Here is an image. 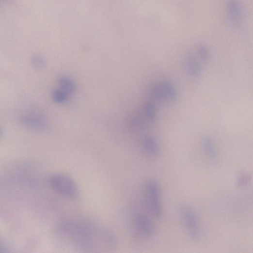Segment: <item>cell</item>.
Here are the masks:
<instances>
[{
  "label": "cell",
  "mask_w": 253,
  "mask_h": 253,
  "mask_svg": "<svg viewBox=\"0 0 253 253\" xmlns=\"http://www.w3.org/2000/svg\"><path fill=\"white\" fill-rule=\"evenodd\" d=\"M57 233L64 242L85 252L112 249L117 245L115 237L111 232L83 219L62 221Z\"/></svg>",
  "instance_id": "cell-1"
},
{
  "label": "cell",
  "mask_w": 253,
  "mask_h": 253,
  "mask_svg": "<svg viewBox=\"0 0 253 253\" xmlns=\"http://www.w3.org/2000/svg\"><path fill=\"white\" fill-rule=\"evenodd\" d=\"M48 183L57 193L70 199H77L80 191L77 183L67 174L62 173H54L48 178Z\"/></svg>",
  "instance_id": "cell-2"
},
{
  "label": "cell",
  "mask_w": 253,
  "mask_h": 253,
  "mask_svg": "<svg viewBox=\"0 0 253 253\" xmlns=\"http://www.w3.org/2000/svg\"><path fill=\"white\" fill-rule=\"evenodd\" d=\"M144 197L147 207L151 214L158 218L161 217L160 189L156 180L150 179L145 183Z\"/></svg>",
  "instance_id": "cell-3"
},
{
  "label": "cell",
  "mask_w": 253,
  "mask_h": 253,
  "mask_svg": "<svg viewBox=\"0 0 253 253\" xmlns=\"http://www.w3.org/2000/svg\"><path fill=\"white\" fill-rule=\"evenodd\" d=\"M180 211L182 221L189 237L193 240H198L200 238V231L195 213L188 206L182 207Z\"/></svg>",
  "instance_id": "cell-4"
},
{
  "label": "cell",
  "mask_w": 253,
  "mask_h": 253,
  "mask_svg": "<svg viewBox=\"0 0 253 253\" xmlns=\"http://www.w3.org/2000/svg\"><path fill=\"white\" fill-rule=\"evenodd\" d=\"M20 123L25 127L38 131L47 128V124L43 114L37 111H29L22 114L19 117Z\"/></svg>",
  "instance_id": "cell-5"
},
{
  "label": "cell",
  "mask_w": 253,
  "mask_h": 253,
  "mask_svg": "<svg viewBox=\"0 0 253 253\" xmlns=\"http://www.w3.org/2000/svg\"><path fill=\"white\" fill-rule=\"evenodd\" d=\"M135 224L137 231L144 237H150L154 233L153 222L150 218L146 215H138L135 219Z\"/></svg>",
  "instance_id": "cell-6"
},
{
  "label": "cell",
  "mask_w": 253,
  "mask_h": 253,
  "mask_svg": "<svg viewBox=\"0 0 253 253\" xmlns=\"http://www.w3.org/2000/svg\"><path fill=\"white\" fill-rule=\"evenodd\" d=\"M226 13L230 22L238 26L241 20V9L239 0H227Z\"/></svg>",
  "instance_id": "cell-7"
},
{
  "label": "cell",
  "mask_w": 253,
  "mask_h": 253,
  "mask_svg": "<svg viewBox=\"0 0 253 253\" xmlns=\"http://www.w3.org/2000/svg\"><path fill=\"white\" fill-rule=\"evenodd\" d=\"M186 67L188 72L191 77L194 79L199 78L201 75V64L196 56L193 54H190L186 58Z\"/></svg>",
  "instance_id": "cell-8"
},
{
  "label": "cell",
  "mask_w": 253,
  "mask_h": 253,
  "mask_svg": "<svg viewBox=\"0 0 253 253\" xmlns=\"http://www.w3.org/2000/svg\"><path fill=\"white\" fill-rule=\"evenodd\" d=\"M202 147L206 155L212 162L217 158V151L213 138L210 135H206L202 141Z\"/></svg>",
  "instance_id": "cell-9"
},
{
  "label": "cell",
  "mask_w": 253,
  "mask_h": 253,
  "mask_svg": "<svg viewBox=\"0 0 253 253\" xmlns=\"http://www.w3.org/2000/svg\"><path fill=\"white\" fill-rule=\"evenodd\" d=\"M142 146L144 153L150 157H155L158 154V144L153 138L148 137L143 139Z\"/></svg>",
  "instance_id": "cell-10"
},
{
  "label": "cell",
  "mask_w": 253,
  "mask_h": 253,
  "mask_svg": "<svg viewBox=\"0 0 253 253\" xmlns=\"http://www.w3.org/2000/svg\"><path fill=\"white\" fill-rule=\"evenodd\" d=\"M166 99L175 100L178 92L175 86L170 81L163 79L159 83Z\"/></svg>",
  "instance_id": "cell-11"
},
{
  "label": "cell",
  "mask_w": 253,
  "mask_h": 253,
  "mask_svg": "<svg viewBox=\"0 0 253 253\" xmlns=\"http://www.w3.org/2000/svg\"><path fill=\"white\" fill-rule=\"evenodd\" d=\"M58 84L60 89L66 92L69 95L73 94L77 89V86H76L75 83L67 78H60L58 79Z\"/></svg>",
  "instance_id": "cell-12"
},
{
  "label": "cell",
  "mask_w": 253,
  "mask_h": 253,
  "mask_svg": "<svg viewBox=\"0 0 253 253\" xmlns=\"http://www.w3.org/2000/svg\"><path fill=\"white\" fill-rule=\"evenodd\" d=\"M149 90L151 96L158 102L166 99L159 84L151 83L149 85Z\"/></svg>",
  "instance_id": "cell-13"
},
{
  "label": "cell",
  "mask_w": 253,
  "mask_h": 253,
  "mask_svg": "<svg viewBox=\"0 0 253 253\" xmlns=\"http://www.w3.org/2000/svg\"><path fill=\"white\" fill-rule=\"evenodd\" d=\"M144 112L147 119L151 122L156 120L157 113L155 103L153 101H148L144 108Z\"/></svg>",
  "instance_id": "cell-14"
},
{
  "label": "cell",
  "mask_w": 253,
  "mask_h": 253,
  "mask_svg": "<svg viewBox=\"0 0 253 253\" xmlns=\"http://www.w3.org/2000/svg\"><path fill=\"white\" fill-rule=\"evenodd\" d=\"M69 95L66 92L61 89L55 90L52 93V98L54 102L59 104H63L65 103L68 98Z\"/></svg>",
  "instance_id": "cell-15"
},
{
  "label": "cell",
  "mask_w": 253,
  "mask_h": 253,
  "mask_svg": "<svg viewBox=\"0 0 253 253\" xmlns=\"http://www.w3.org/2000/svg\"><path fill=\"white\" fill-rule=\"evenodd\" d=\"M197 54L200 59L205 62H208L210 58V54L208 47L204 45H199L197 47Z\"/></svg>",
  "instance_id": "cell-16"
},
{
  "label": "cell",
  "mask_w": 253,
  "mask_h": 253,
  "mask_svg": "<svg viewBox=\"0 0 253 253\" xmlns=\"http://www.w3.org/2000/svg\"><path fill=\"white\" fill-rule=\"evenodd\" d=\"M251 179L250 174L247 172H242L238 176L237 185L239 187H244L249 184Z\"/></svg>",
  "instance_id": "cell-17"
},
{
  "label": "cell",
  "mask_w": 253,
  "mask_h": 253,
  "mask_svg": "<svg viewBox=\"0 0 253 253\" xmlns=\"http://www.w3.org/2000/svg\"><path fill=\"white\" fill-rule=\"evenodd\" d=\"M32 65L37 69L44 68L47 65L46 60L43 57L39 55L32 57Z\"/></svg>",
  "instance_id": "cell-18"
},
{
  "label": "cell",
  "mask_w": 253,
  "mask_h": 253,
  "mask_svg": "<svg viewBox=\"0 0 253 253\" xmlns=\"http://www.w3.org/2000/svg\"><path fill=\"white\" fill-rule=\"evenodd\" d=\"M2 134V131L1 129H0V136H1Z\"/></svg>",
  "instance_id": "cell-19"
},
{
  "label": "cell",
  "mask_w": 253,
  "mask_h": 253,
  "mask_svg": "<svg viewBox=\"0 0 253 253\" xmlns=\"http://www.w3.org/2000/svg\"><path fill=\"white\" fill-rule=\"evenodd\" d=\"M1 0H0V7H1Z\"/></svg>",
  "instance_id": "cell-20"
}]
</instances>
